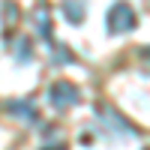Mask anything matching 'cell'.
Here are the masks:
<instances>
[{"instance_id": "cell-1", "label": "cell", "mask_w": 150, "mask_h": 150, "mask_svg": "<svg viewBox=\"0 0 150 150\" xmlns=\"http://www.w3.org/2000/svg\"><path fill=\"white\" fill-rule=\"evenodd\" d=\"M135 27V12L126 3H114L108 9V30L111 33H120V30H132Z\"/></svg>"}, {"instance_id": "cell-2", "label": "cell", "mask_w": 150, "mask_h": 150, "mask_svg": "<svg viewBox=\"0 0 150 150\" xmlns=\"http://www.w3.org/2000/svg\"><path fill=\"white\" fill-rule=\"evenodd\" d=\"M99 117L108 120V123H102L105 132H111V135H123V138H129V135H132V126L117 114V111H111V108H99Z\"/></svg>"}, {"instance_id": "cell-3", "label": "cell", "mask_w": 150, "mask_h": 150, "mask_svg": "<svg viewBox=\"0 0 150 150\" xmlns=\"http://www.w3.org/2000/svg\"><path fill=\"white\" fill-rule=\"evenodd\" d=\"M51 102H54L57 108H66V105H72V102H78V87H72L69 81L51 84Z\"/></svg>"}, {"instance_id": "cell-4", "label": "cell", "mask_w": 150, "mask_h": 150, "mask_svg": "<svg viewBox=\"0 0 150 150\" xmlns=\"http://www.w3.org/2000/svg\"><path fill=\"white\" fill-rule=\"evenodd\" d=\"M12 114H18V117H27V120H36V108H33V102L30 99H24V102H9L6 105Z\"/></svg>"}, {"instance_id": "cell-5", "label": "cell", "mask_w": 150, "mask_h": 150, "mask_svg": "<svg viewBox=\"0 0 150 150\" xmlns=\"http://www.w3.org/2000/svg\"><path fill=\"white\" fill-rule=\"evenodd\" d=\"M36 24H39L42 36H51V18H48V9H36Z\"/></svg>"}, {"instance_id": "cell-6", "label": "cell", "mask_w": 150, "mask_h": 150, "mask_svg": "<svg viewBox=\"0 0 150 150\" xmlns=\"http://www.w3.org/2000/svg\"><path fill=\"white\" fill-rule=\"evenodd\" d=\"M63 12H66L69 21H84V6H81V3H66Z\"/></svg>"}, {"instance_id": "cell-7", "label": "cell", "mask_w": 150, "mask_h": 150, "mask_svg": "<svg viewBox=\"0 0 150 150\" xmlns=\"http://www.w3.org/2000/svg\"><path fill=\"white\" fill-rule=\"evenodd\" d=\"M18 57H21V60H30V42H27V39L18 42Z\"/></svg>"}, {"instance_id": "cell-8", "label": "cell", "mask_w": 150, "mask_h": 150, "mask_svg": "<svg viewBox=\"0 0 150 150\" xmlns=\"http://www.w3.org/2000/svg\"><path fill=\"white\" fill-rule=\"evenodd\" d=\"M144 150H150V147H144Z\"/></svg>"}]
</instances>
